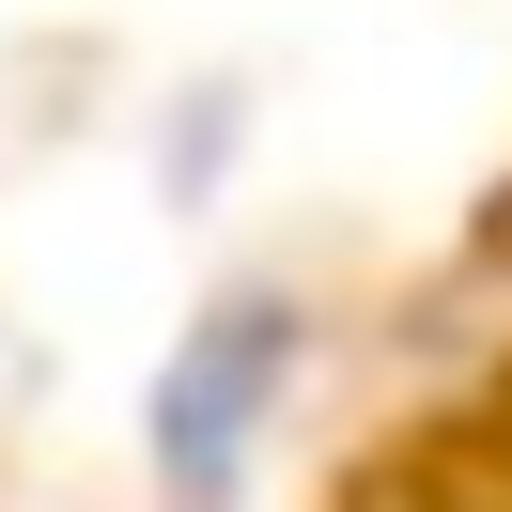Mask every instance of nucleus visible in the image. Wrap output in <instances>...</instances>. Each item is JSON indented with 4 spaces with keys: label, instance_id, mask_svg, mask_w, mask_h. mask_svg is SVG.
<instances>
[{
    "label": "nucleus",
    "instance_id": "f257e3e1",
    "mask_svg": "<svg viewBox=\"0 0 512 512\" xmlns=\"http://www.w3.org/2000/svg\"><path fill=\"white\" fill-rule=\"evenodd\" d=\"M280 357H295L280 311H233V326H202L187 373L156 388V450H171V481H187V497H218V466H233V435H249V404H264V373H280Z\"/></svg>",
    "mask_w": 512,
    "mask_h": 512
}]
</instances>
